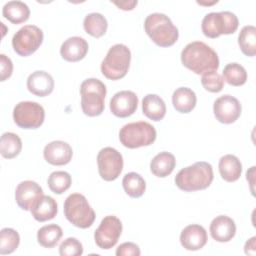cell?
Wrapping results in <instances>:
<instances>
[{"label": "cell", "instance_id": "38", "mask_svg": "<svg viewBox=\"0 0 256 256\" xmlns=\"http://www.w3.org/2000/svg\"><path fill=\"white\" fill-rule=\"evenodd\" d=\"M0 81H5L8 79L13 72V63L9 57H7L5 54L0 55Z\"/></svg>", "mask_w": 256, "mask_h": 256}, {"label": "cell", "instance_id": "39", "mask_svg": "<svg viewBox=\"0 0 256 256\" xmlns=\"http://www.w3.org/2000/svg\"><path fill=\"white\" fill-rule=\"evenodd\" d=\"M255 242H256V237H252L245 243V246H244L245 254L255 255V253H256V243Z\"/></svg>", "mask_w": 256, "mask_h": 256}, {"label": "cell", "instance_id": "40", "mask_svg": "<svg viewBox=\"0 0 256 256\" xmlns=\"http://www.w3.org/2000/svg\"><path fill=\"white\" fill-rule=\"evenodd\" d=\"M116 6H118L120 9L122 10H125V11H128V10H132L136 5H137V1H114L113 2Z\"/></svg>", "mask_w": 256, "mask_h": 256}, {"label": "cell", "instance_id": "6", "mask_svg": "<svg viewBox=\"0 0 256 256\" xmlns=\"http://www.w3.org/2000/svg\"><path fill=\"white\" fill-rule=\"evenodd\" d=\"M64 215L75 227L86 229L95 220V212L86 197L80 193L70 194L64 202Z\"/></svg>", "mask_w": 256, "mask_h": 256}, {"label": "cell", "instance_id": "29", "mask_svg": "<svg viewBox=\"0 0 256 256\" xmlns=\"http://www.w3.org/2000/svg\"><path fill=\"white\" fill-rule=\"evenodd\" d=\"M63 235L62 228L57 224H48L41 227L37 232L38 243L45 248H53Z\"/></svg>", "mask_w": 256, "mask_h": 256}, {"label": "cell", "instance_id": "21", "mask_svg": "<svg viewBox=\"0 0 256 256\" xmlns=\"http://www.w3.org/2000/svg\"><path fill=\"white\" fill-rule=\"evenodd\" d=\"M35 220L45 222L53 219L58 211L57 202L48 195H42L30 210Z\"/></svg>", "mask_w": 256, "mask_h": 256}, {"label": "cell", "instance_id": "14", "mask_svg": "<svg viewBox=\"0 0 256 256\" xmlns=\"http://www.w3.org/2000/svg\"><path fill=\"white\" fill-rule=\"evenodd\" d=\"M138 97L133 91H119L110 100V111L119 118L131 116L137 109Z\"/></svg>", "mask_w": 256, "mask_h": 256}, {"label": "cell", "instance_id": "5", "mask_svg": "<svg viewBox=\"0 0 256 256\" xmlns=\"http://www.w3.org/2000/svg\"><path fill=\"white\" fill-rule=\"evenodd\" d=\"M131 61L130 49L124 44H115L107 52L101 63L102 74L110 80L126 76Z\"/></svg>", "mask_w": 256, "mask_h": 256}, {"label": "cell", "instance_id": "4", "mask_svg": "<svg viewBox=\"0 0 256 256\" xmlns=\"http://www.w3.org/2000/svg\"><path fill=\"white\" fill-rule=\"evenodd\" d=\"M105 84L96 78L84 80L80 86L81 108L85 115L95 117L102 114L105 108Z\"/></svg>", "mask_w": 256, "mask_h": 256}, {"label": "cell", "instance_id": "15", "mask_svg": "<svg viewBox=\"0 0 256 256\" xmlns=\"http://www.w3.org/2000/svg\"><path fill=\"white\" fill-rule=\"evenodd\" d=\"M42 195V188L37 182L32 180H25L20 182L15 190L16 203L21 209L25 211H30Z\"/></svg>", "mask_w": 256, "mask_h": 256}, {"label": "cell", "instance_id": "41", "mask_svg": "<svg viewBox=\"0 0 256 256\" xmlns=\"http://www.w3.org/2000/svg\"><path fill=\"white\" fill-rule=\"evenodd\" d=\"M254 171H255V166L251 167L250 170L247 171V173H246V178H247V180H249L250 189H251V192H252L253 195H254V188H253V185H254Z\"/></svg>", "mask_w": 256, "mask_h": 256}, {"label": "cell", "instance_id": "17", "mask_svg": "<svg viewBox=\"0 0 256 256\" xmlns=\"http://www.w3.org/2000/svg\"><path fill=\"white\" fill-rule=\"evenodd\" d=\"M208 237L206 230L198 224L186 226L180 234V243L186 250H200L207 243Z\"/></svg>", "mask_w": 256, "mask_h": 256}, {"label": "cell", "instance_id": "2", "mask_svg": "<svg viewBox=\"0 0 256 256\" xmlns=\"http://www.w3.org/2000/svg\"><path fill=\"white\" fill-rule=\"evenodd\" d=\"M212 165L205 161L181 169L175 176L176 186L185 192H194L208 188L213 181Z\"/></svg>", "mask_w": 256, "mask_h": 256}, {"label": "cell", "instance_id": "30", "mask_svg": "<svg viewBox=\"0 0 256 256\" xmlns=\"http://www.w3.org/2000/svg\"><path fill=\"white\" fill-rule=\"evenodd\" d=\"M122 185L126 194L132 198H140L146 190L145 180L136 172L125 174L122 180Z\"/></svg>", "mask_w": 256, "mask_h": 256}, {"label": "cell", "instance_id": "31", "mask_svg": "<svg viewBox=\"0 0 256 256\" xmlns=\"http://www.w3.org/2000/svg\"><path fill=\"white\" fill-rule=\"evenodd\" d=\"M238 44L243 52L248 57H253L256 54V28L253 25L244 26L238 35Z\"/></svg>", "mask_w": 256, "mask_h": 256}, {"label": "cell", "instance_id": "32", "mask_svg": "<svg viewBox=\"0 0 256 256\" xmlns=\"http://www.w3.org/2000/svg\"><path fill=\"white\" fill-rule=\"evenodd\" d=\"M223 78L232 86H241L247 81V72L242 65L229 63L223 69Z\"/></svg>", "mask_w": 256, "mask_h": 256}, {"label": "cell", "instance_id": "1", "mask_svg": "<svg viewBox=\"0 0 256 256\" xmlns=\"http://www.w3.org/2000/svg\"><path fill=\"white\" fill-rule=\"evenodd\" d=\"M181 62L195 74L216 71L219 67L217 53L201 41L191 42L184 47L181 52Z\"/></svg>", "mask_w": 256, "mask_h": 256}, {"label": "cell", "instance_id": "37", "mask_svg": "<svg viewBox=\"0 0 256 256\" xmlns=\"http://www.w3.org/2000/svg\"><path fill=\"white\" fill-rule=\"evenodd\" d=\"M141 254L138 245L132 242H125L118 246L116 249L117 256H139Z\"/></svg>", "mask_w": 256, "mask_h": 256}, {"label": "cell", "instance_id": "24", "mask_svg": "<svg viewBox=\"0 0 256 256\" xmlns=\"http://www.w3.org/2000/svg\"><path fill=\"white\" fill-rule=\"evenodd\" d=\"M142 111L147 118L153 121H160L166 114V104L160 96L148 94L142 100Z\"/></svg>", "mask_w": 256, "mask_h": 256}, {"label": "cell", "instance_id": "22", "mask_svg": "<svg viewBox=\"0 0 256 256\" xmlns=\"http://www.w3.org/2000/svg\"><path fill=\"white\" fill-rule=\"evenodd\" d=\"M219 172L223 180L226 182L237 181L242 172V164L238 157L232 154H226L219 160Z\"/></svg>", "mask_w": 256, "mask_h": 256}, {"label": "cell", "instance_id": "7", "mask_svg": "<svg viewBox=\"0 0 256 256\" xmlns=\"http://www.w3.org/2000/svg\"><path fill=\"white\" fill-rule=\"evenodd\" d=\"M156 130L148 122L138 121L124 125L119 132V139L123 146L135 149L149 146L156 140Z\"/></svg>", "mask_w": 256, "mask_h": 256}, {"label": "cell", "instance_id": "25", "mask_svg": "<svg viewBox=\"0 0 256 256\" xmlns=\"http://www.w3.org/2000/svg\"><path fill=\"white\" fill-rule=\"evenodd\" d=\"M176 166V159L170 152L158 153L150 162V170L156 177L164 178L172 173Z\"/></svg>", "mask_w": 256, "mask_h": 256}, {"label": "cell", "instance_id": "11", "mask_svg": "<svg viewBox=\"0 0 256 256\" xmlns=\"http://www.w3.org/2000/svg\"><path fill=\"white\" fill-rule=\"evenodd\" d=\"M98 172L105 181L116 180L123 169V157L115 148L105 147L97 155Z\"/></svg>", "mask_w": 256, "mask_h": 256}, {"label": "cell", "instance_id": "3", "mask_svg": "<svg viewBox=\"0 0 256 256\" xmlns=\"http://www.w3.org/2000/svg\"><path fill=\"white\" fill-rule=\"evenodd\" d=\"M144 29L150 39L160 47H169L176 43L179 37L177 27L163 13H152L144 22Z\"/></svg>", "mask_w": 256, "mask_h": 256}, {"label": "cell", "instance_id": "8", "mask_svg": "<svg viewBox=\"0 0 256 256\" xmlns=\"http://www.w3.org/2000/svg\"><path fill=\"white\" fill-rule=\"evenodd\" d=\"M238 25L239 20L232 12H211L204 16L201 29L206 37L214 39L223 34H233L238 29Z\"/></svg>", "mask_w": 256, "mask_h": 256}, {"label": "cell", "instance_id": "34", "mask_svg": "<svg viewBox=\"0 0 256 256\" xmlns=\"http://www.w3.org/2000/svg\"><path fill=\"white\" fill-rule=\"evenodd\" d=\"M49 189L55 194H62L67 191L72 183L71 176L66 171H54L47 180Z\"/></svg>", "mask_w": 256, "mask_h": 256}, {"label": "cell", "instance_id": "28", "mask_svg": "<svg viewBox=\"0 0 256 256\" xmlns=\"http://www.w3.org/2000/svg\"><path fill=\"white\" fill-rule=\"evenodd\" d=\"M22 149L20 137L12 132L3 133L0 142V153L6 159H12L19 155Z\"/></svg>", "mask_w": 256, "mask_h": 256}, {"label": "cell", "instance_id": "20", "mask_svg": "<svg viewBox=\"0 0 256 256\" xmlns=\"http://www.w3.org/2000/svg\"><path fill=\"white\" fill-rule=\"evenodd\" d=\"M27 88L32 94L45 97L52 93L54 89V79L48 72L38 70L31 73L27 78Z\"/></svg>", "mask_w": 256, "mask_h": 256}, {"label": "cell", "instance_id": "13", "mask_svg": "<svg viewBox=\"0 0 256 256\" xmlns=\"http://www.w3.org/2000/svg\"><path fill=\"white\" fill-rule=\"evenodd\" d=\"M241 110L240 102L231 95L220 96L213 104L214 115L216 119L223 124L234 123L240 117Z\"/></svg>", "mask_w": 256, "mask_h": 256}, {"label": "cell", "instance_id": "9", "mask_svg": "<svg viewBox=\"0 0 256 256\" xmlns=\"http://www.w3.org/2000/svg\"><path fill=\"white\" fill-rule=\"evenodd\" d=\"M45 118L44 108L37 102L22 101L13 110V119L17 126L23 129L39 128Z\"/></svg>", "mask_w": 256, "mask_h": 256}, {"label": "cell", "instance_id": "12", "mask_svg": "<svg viewBox=\"0 0 256 256\" xmlns=\"http://www.w3.org/2000/svg\"><path fill=\"white\" fill-rule=\"evenodd\" d=\"M122 233V223L114 215H108L102 219L94 232L96 245L101 249H111L116 245Z\"/></svg>", "mask_w": 256, "mask_h": 256}, {"label": "cell", "instance_id": "19", "mask_svg": "<svg viewBox=\"0 0 256 256\" xmlns=\"http://www.w3.org/2000/svg\"><path fill=\"white\" fill-rule=\"evenodd\" d=\"M88 48V43L84 38L73 36L62 43L60 54L62 58L68 62H77L86 56Z\"/></svg>", "mask_w": 256, "mask_h": 256}, {"label": "cell", "instance_id": "33", "mask_svg": "<svg viewBox=\"0 0 256 256\" xmlns=\"http://www.w3.org/2000/svg\"><path fill=\"white\" fill-rule=\"evenodd\" d=\"M20 236L12 228H3L0 231V254H11L19 246Z\"/></svg>", "mask_w": 256, "mask_h": 256}, {"label": "cell", "instance_id": "18", "mask_svg": "<svg viewBox=\"0 0 256 256\" xmlns=\"http://www.w3.org/2000/svg\"><path fill=\"white\" fill-rule=\"evenodd\" d=\"M210 234L217 242H228L236 233V225L232 218L226 215L215 217L210 224Z\"/></svg>", "mask_w": 256, "mask_h": 256}, {"label": "cell", "instance_id": "27", "mask_svg": "<svg viewBox=\"0 0 256 256\" xmlns=\"http://www.w3.org/2000/svg\"><path fill=\"white\" fill-rule=\"evenodd\" d=\"M83 27L86 33H88L92 37L99 38L106 33L108 23L106 18L101 13L94 12L85 16L83 21Z\"/></svg>", "mask_w": 256, "mask_h": 256}, {"label": "cell", "instance_id": "10", "mask_svg": "<svg viewBox=\"0 0 256 256\" xmlns=\"http://www.w3.org/2000/svg\"><path fill=\"white\" fill-rule=\"evenodd\" d=\"M43 42V32L35 25H25L12 38V46L19 56L33 54Z\"/></svg>", "mask_w": 256, "mask_h": 256}, {"label": "cell", "instance_id": "42", "mask_svg": "<svg viewBox=\"0 0 256 256\" xmlns=\"http://www.w3.org/2000/svg\"><path fill=\"white\" fill-rule=\"evenodd\" d=\"M198 4H200V5H212V4H215V3H217V1H213V2H211V3H203V2H197Z\"/></svg>", "mask_w": 256, "mask_h": 256}, {"label": "cell", "instance_id": "36", "mask_svg": "<svg viewBox=\"0 0 256 256\" xmlns=\"http://www.w3.org/2000/svg\"><path fill=\"white\" fill-rule=\"evenodd\" d=\"M83 253V246L79 240L74 237L65 239L59 246L61 256H79Z\"/></svg>", "mask_w": 256, "mask_h": 256}, {"label": "cell", "instance_id": "26", "mask_svg": "<svg viewBox=\"0 0 256 256\" xmlns=\"http://www.w3.org/2000/svg\"><path fill=\"white\" fill-rule=\"evenodd\" d=\"M2 15L13 24H20L29 19L30 9L22 1H9L3 6Z\"/></svg>", "mask_w": 256, "mask_h": 256}, {"label": "cell", "instance_id": "35", "mask_svg": "<svg viewBox=\"0 0 256 256\" xmlns=\"http://www.w3.org/2000/svg\"><path fill=\"white\" fill-rule=\"evenodd\" d=\"M201 84L205 90L212 93H218L224 87V78L216 71H209L202 74Z\"/></svg>", "mask_w": 256, "mask_h": 256}, {"label": "cell", "instance_id": "23", "mask_svg": "<svg viewBox=\"0 0 256 256\" xmlns=\"http://www.w3.org/2000/svg\"><path fill=\"white\" fill-rule=\"evenodd\" d=\"M197 98L195 92L187 87L177 88L172 95V104L177 112L189 113L196 106Z\"/></svg>", "mask_w": 256, "mask_h": 256}, {"label": "cell", "instance_id": "16", "mask_svg": "<svg viewBox=\"0 0 256 256\" xmlns=\"http://www.w3.org/2000/svg\"><path fill=\"white\" fill-rule=\"evenodd\" d=\"M43 156L49 164L62 166L68 164L71 161L73 150L67 142L56 140L48 143L44 147Z\"/></svg>", "mask_w": 256, "mask_h": 256}]
</instances>
